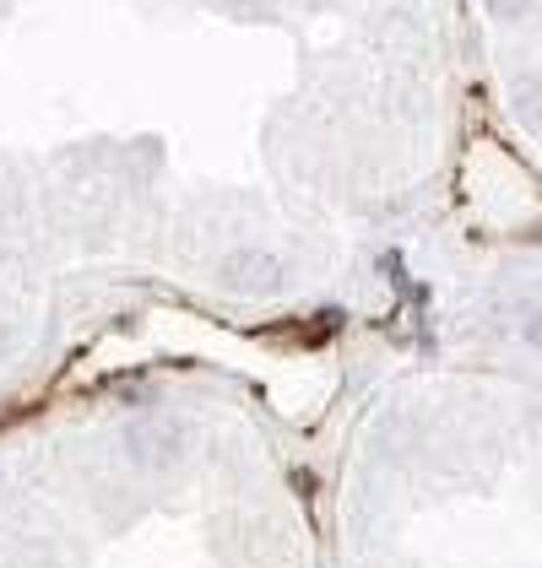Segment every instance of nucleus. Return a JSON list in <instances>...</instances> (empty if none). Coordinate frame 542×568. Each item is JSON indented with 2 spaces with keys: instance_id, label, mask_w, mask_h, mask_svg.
Segmentation results:
<instances>
[{
  "instance_id": "f257e3e1",
  "label": "nucleus",
  "mask_w": 542,
  "mask_h": 568,
  "mask_svg": "<svg viewBox=\"0 0 542 568\" xmlns=\"http://www.w3.org/2000/svg\"><path fill=\"white\" fill-rule=\"evenodd\" d=\"M218 282L239 298H267V293H282L288 282V265L277 261L271 250H228L218 261Z\"/></svg>"
},
{
  "instance_id": "f03ea898",
  "label": "nucleus",
  "mask_w": 542,
  "mask_h": 568,
  "mask_svg": "<svg viewBox=\"0 0 542 568\" xmlns=\"http://www.w3.org/2000/svg\"><path fill=\"white\" fill-rule=\"evenodd\" d=\"M126 449L136 455V466L158 471V466H169L180 455V428L174 423H136L131 434H126Z\"/></svg>"
},
{
  "instance_id": "7ed1b4c3",
  "label": "nucleus",
  "mask_w": 542,
  "mask_h": 568,
  "mask_svg": "<svg viewBox=\"0 0 542 568\" xmlns=\"http://www.w3.org/2000/svg\"><path fill=\"white\" fill-rule=\"evenodd\" d=\"M526 6H532V0H489V11H494V17H521Z\"/></svg>"
}]
</instances>
